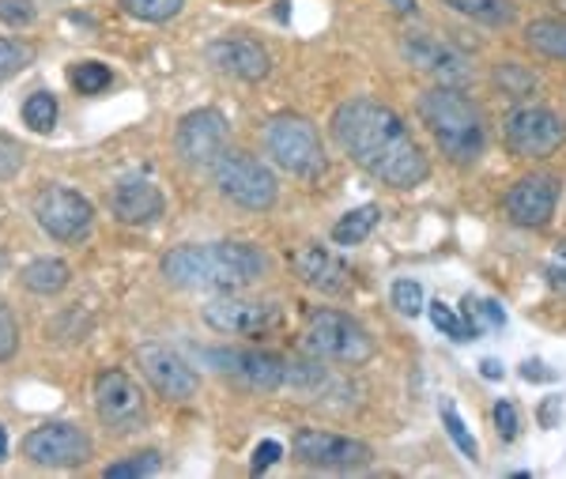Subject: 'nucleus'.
<instances>
[{"label": "nucleus", "instance_id": "f257e3e1", "mask_svg": "<svg viewBox=\"0 0 566 479\" xmlns=\"http://www.w3.org/2000/svg\"><path fill=\"white\" fill-rule=\"evenodd\" d=\"M333 140L359 170L389 189H416L431 178L423 147L405 117L378 98H348L333 114Z\"/></svg>", "mask_w": 566, "mask_h": 479}, {"label": "nucleus", "instance_id": "f03ea898", "mask_svg": "<svg viewBox=\"0 0 566 479\" xmlns=\"http://www.w3.org/2000/svg\"><path fill=\"white\" fill-rule=\"evenodd\" d=\"M163 275L175 288L186 291H245L258 283L269 261L258 246L245 242H205V246H178L163 257Z\"/></svg>", "mask_w": 566, "mask_h": 479}, {"label": "nucleus", "instance_id": "7ed1b4c3", "mask_svg": "<svg viewBox=\"0 0 566 479\" xmlns=\"http://www.w3.org/2000/svg\"><path fill=\"white\" fill-rule=\"evenodd\" d=\"M419 117H423L427 133L434 136L438 152L458 167H469L483 155V117L461 87L438 84L423 91L419 95Z\"/></svg>", "mask_w": 566, "mask_h": 479}, {"label": "nucleus", "instance_id": "20e7f679", "mask_svg": "<svg viewBox=\"0 0 566 479\" xmlns=\"http://www.w3.org/2000/svg\"><path fill=\"white\" fill-rule=\"evenodd\" d=\"M208 363L219 374L234 377V382L250 385L261 393H276V389H310V385L322 382V371H314L310 363H287V358L272 355V352H208Z\"/></svg>", "mask_w": 566, "mask_h": 479}, {"label": "nucleus", "instance_id": "39448f33", "mask_svg": "<svg viewBox=\"0 0 566 479\" xmlns=\"http://www.w3.org/2000/svg\"><path fill=\"white\" fill-rule=\"evenodd\" d=\"M264 147L280 170L303 181H317L325 174V147L317 125L303 114H276L264 125Z\"/></svg>", "mask_w": 566, "mask_h": 479}, {"label": "nucleus", "instance_id": "423d86ee", "mask_svg": "<svg viewBox=\"0 0 566 479\" xmlns=\"http://www.w3.org/2000/svg\"><path fill=\"white\" fill-rule=\"evenodd\" d=\"M303 347L314 358L325 363H367L374 355V340L367 336V329L344 310H317L310 313L306 329H303Z\"/></svg>", "mask_w": 566, "mask_h": 479}, {"label": "nucleus", "instance_id": "0eeeda50", "mask_svg": "<svg viewBox=\"0 0 566 479\" xmlns=\"http://www.w3.org/2000/svg\"><path fill=\"white\" fill-rule=\"evenodd\" d=\"M212 178L219 192L245 211H269L280 197L276 174L264 167L261 159H253L250 152H239V147H227L219 155L212 163Z\"/></svg>", "mask_w": 566, "mask_h": 479}, {"label": "nucleus", "instance_id": "6e6552de", "mask_svg": "<svg viewBox=\"0 0 566 479\" xmlns=\"http://www.w3.org/2000/svg\"><path fill=\"white\" fill-rule=\"evenodd\" d=\"M502 136H506V147L517 159H547L566 144V122L555 110L525 103L506 114Z\"/></svg>", "mask_w": 566, "mask_h": 479}, {"label": "nucleus", "instance_id": "1a4fd4ad", "mask_svg": "<svg viewBox=\"0 0 566 479\" xmlns=\"http://www.w3.org/2000/svg\"><path fill=\"white\" fill-rule=\"evenodd\" d=\"M205 321L223 336H264L280 329L283 313L276 302L245 299L239 291H219L205 302Z\"/></svg>", "mask_w": 566, "mask_h": 479}, {"label": "nucleus", "instance_id": "9d476101", "mask_svg": "<svg viewBox=\"0 0 566 479\" xmlns=\"http://www.w3.org/2000/svg\"><path fill=\"white\" fill-rule=\"evenodd\" d=\"M34 219L53 242H84L95 223V208L84 192L65 186H45L34 197Z\"/></svg>", "mask_w": 566, "mask_h": 479}, {"label": "nucleus", "instance_id": "9b49d317", "mask_svg": "<svg viewBox=\"0 0 566 479\" xmlns=\"http://www.w3.org/2000/svg\"><path fill=\"white\" fill-rule=\"evenodd\" d=\"M95 412L114 435H133L148 423L144 389L125 371H103L95 377Z\"/></svg>", "mask_w": 566, "mask_h": 479}, {"label": "nucleus", "instance_id": "f8f14e48", "mask_svg": "<svg viewBox=\"0 0 566 479\" xmlns=\"http://www.w3.org/2000/svg\"><path fill=\"white\" fill-rule=\"evenodd\" d=\"M291 449H295V457L306 468H317V472H359V468H367L374 460L367 441L333 435V430H314V427L298 430Z\"/></svg>", "mask_w": 566, "mask_h": 479}, {"label": "nucleus", "instance_id": "ddd939ff", "mask_svg": "<svg viewBox=\"0 0 566 479\" xmlns=\"http://www.w3.org/2000/svg\"><path fill=\"white\" fill-rule=\"evenodd\" d=\"M400 53H405V61L412 64V69L427 72V76H434L438 84H446V87H464L472 80L469 58H464L458 45L434 39V34H427V31H408L405 39H400Z\"/></svg>", "mask_w": 566, "mask_h": 479}, {"label": "nucleus", "instance_id": "4468645a", "mask_svg": "<svg viewBox=\"0 0 566 479\" xmlns=\"http://www.w3.org/2000/svg\"><path fill=\"white\" fill-rule=\"evenodd\" d=\"M23 457L39 468H80L91 460V438L72 423H45L23 438Z\"/></svg>", "mask_w": 566, "mask_h": 479}, {"label": "nucleus", "instance_id": "2eb2a0df", "mask_svg": "<svg viewBox=\"0 0 566 479\" xmlns=\"http://www.w3.org/2000/svg\"><path fill=\"white\" fill-rule=\"evenodd\" d=\"M136 363H140V371H144V377H148L151 389L159 393L163 400H170V404L193 400L197 389H200L197 371L175 352V347L144 344L140 352H136Z\"/></svg>", "mask_w": 566, "mask_h": 479}, {"label": "nucleus", "instance_id": "dca6fc26", "mask_svg": "<svg viewBox=\"0 0 566 479\" xmlns=\"http://www.w3.org/2000/svg\"><path fill=\"white\" fill-rule=\"evenodd\" d=\"M227 136H231V128H227V117L219 110H193V114L181 117L175 147L181 163L212 170V163L227 152Z\"/></svg>", "mask_w": 566, "mask_h": 479}, {"label": "nucleus", "instance_id": "f3484780", "mask_svg": "<svg viewBox=\"0 0 566 479\" xmlns=\"http://www.w3.org/2000/svg\"><path fill=\"white\" fill-rule=\"evenodd\" d=\"M559 205V178L555 174H525L506 192V216L517 227H547Z\"/></svg>", "mask_w": 566, "mask_h": 479}, {"label": "nucleus", "instance_id": "a211bd4d", "mask_svg": "<svg viewBox=\"0 0 566 479\" xmlns=\"http://www.w3.org/2000/svg\"><path fill=\"white\" fill-rule=\"evenodd\" d=\"M291 269L317 294H348L355 283L352 264L344 257H336L333 250H325V246H303V250H295Z\"/></svg>", "mask_w": 566, "mask_h": 479}, {"label": "nucleus", "instance_id": "6ab92c4d", "mask_svg": "<svg viewBox=\"0 0 566 479\" xmlns=\"http://www.w3.org/2000/svg\"><path fill=\"white\" fill-rule=\"evenodd\" d=\"M109 211L125 227H151L167 211V200H163V192L151 178L133 174V178L117 181L114 192H109Z\"/></svg>", "mask_w": 566, "mask_h": 479}, {"label": "nucleus", "instance_id": "aec40b11", "mask_svg": "<svg viewBox=\"0 0 566 479\" xmlns=\"http://www.w3.org/2000/svg\"><path fill=\"white\" fill-rule=\"evenodd\" d=\"M205 53L219 72L239 76V80H245V84H258V80H264L272 72L269 50L253 39H219V42L208 45Z\"/></svg>", "mask_w": 566, "mask_h": 479}, {"label": "nucleus", "instance_id": "412c9836", "mask_svg": "<svg viewBox=\"0 0 566 479\" xmlns=\"http://www.w3.org/2000/svg\"><path fill=\"white\" fill-rule=\"evenodd\" d=\"M438 4H446L450 12L464 15V20H476L483 27H510L517 20L514 0H438Z\"/></svg>", "mask_w": 566, "mask_h": 479}, {"label": "nucleus", "instance_id": "4be33fe9", "mask_svg": "<svg viewBox=\"0 0 566 479\" xmlns=\"http://www.w3.org/2000/svg\"><path fill=\"white\" fill-rule=\"evenodd\" d=\"M20 280H23V288L34 294H57L69 288L72 269L65 261H57V257H39V261H31L20 272Z\"/></svg>", "mask_w": 566, "mask_h": 479}, {"label": "nucleus", "instance_id": "5701e85b", "mask_svg": "<svg viewBox=\"0 0 566 479\" xmlns=\"http://www.w3.org/2000/svg\"><path fill=\"white\" fill-rule=\"evenodd\" d=\"M378 219H381V208H378V205H359V208H352L348 216L336 219L333 242H336V246H359L363 238H370V230L378 227Z\"/></svg>", "mask_w": 566, "mask_h": 479}, {"label": "nucleus", "instance_id": "b1692460", "mask_svg": "<svg viewBox=\"0 0 566 479\" xmlns=\"http://www.w3.org/2000/svg\"><path fill=\"white\" fill-rule=\"evenodd\" d=\"M528 50H536L541 58L566 61V23L563 20H536L525 27Z\"/></svg>", "mask_w": 566, "mask_h": 479}, {"label": "nucleus", "instance_id": "393cba45", "mask_svg": "<svg viewBox=\"0 0 566 479\" xmlns=\"http://www.w3.org/2000/svg\"><path fill=\"white\" fill-rule=\"evenodd\" d=\"M495 87L506 98H514V103H528V98L541 91V80H536L533 72L525 69V64L502 61V64H495Z\"/></svg>", "mask_w": 566, "mask_h": 479}, {"label": "nucleus", "instance_id": "a878e982", "mask_svg": "<svg viewBox=\"0 0 566 479\" xmlns=\"http://www.w3.org/2000/svg\"><path fill=\"white\" fill-rule=\"evenodd\" d=\"M69 84L76 87L80 95H103V91L114 84V72H109L103 61H76L69 69Z\"/></svg>", "mask_w": 566, "mask_h": 479}, {"label": "nucleus", "instance_id": "bb28decb", "mask_svg": "<svg viewBox=\"0 0 566 479\" xmlns=\"http://www.w3.org/2000/svg\"><path fill=\"white\" fill-rule=\"evenodd\" d=\"M23 122L31 133H53V125H57V98L50 91H34L23 103Z\"/></svg>", "mask_w": 566, "mask_h": 479}, {"label": "nucleus", "instance_id": "cd10ccee", "mask_svg": "<svg viewBox=\"0 0 566 479\" xmlns=\"http://www.w3.org/2000/svg\"><path fill=\"white\" fill-rule=\"evenodd\" d=\"M163 468V460L155 449H148V454H133L125 460H114V465L103 468V479H144V476H155Z\"/></svg>", "mask_w": 566, "mask_h": 479}, {"label": "nucleus", "instance_id": "c85d7f7f", "mask_svg": "<svg viewBox=\"0 0 566 479\" xmlns=\"http://www.w3.org/2000/svg\"><path fill=\"white\" fill-rule=\"evenodd\" d=\"M442 423H446V435L453 438V446H458L469 460H476L480 457V441L469 430V423L461 419V412H458V404H453V400H442Z\"/></svg>", "mask_w": 566, "mask_h": 479}, {"label": "nucleus", "instance_id": "c756f323", "mask_svg": "<svg viewBox=\"0 0 566 479\" xmlns=\"http://www.w3.org/2000/svg\"><path fill=\"white\" fill-rule=\"evenodd\" d=\"M117 4H122L133 20L167 23V20H175V15L181 12V4H186V0H117Z\"/></svg>", "mask_w": 566, "mask_h": 479}, {"label": "nucleus", "instance_id": "7c9ffc66", "mask_svg": "<svg viewBox=\"0 0 566 479\" xmlns=\"http://www.w3.org/2000/svg\"><path fill=\"white\" fill-rule=\"evenodd\" d=\"M427 310H431V321H434L438 333H446L450 340H458V344L472 340V329H469V321H464V313H458L453 306H446V302H431Z\"/></svg>", "mask_w": 566, "mask_h": 479}, {"label": "nucleus", "instance_id": "2f4dec72", "mask_svg": "<svg viewBox=\"0 0 566 479\" xmlns=\"http://www.w3.org/2000/svg\"><path fill=\"white\" fill-rule=\"evenodd\" d=\"M389 294H392V306L405 313V317H416V313L427 306V302H423V288H419L416 280H397Z\"/></svg>", "mask_w": 566, "mask_h": 479}, {"label": "nucleus", "instance_id": "473e14b6", "mask_svg": "<svg viewBox=\"0 0 566 479\" xmlns=\"http://www.w3.org/2000/svg\"><path fill=\"white\" fill-rule=\"evenodd\" d=\"M27 61H31V50H27L23 42H15V39H0V80L15 76V72H20Z\"/></svg>", "mask_w": 566, "mask_h": 479}, {"label": "nucleus", "instance_id": "72a5a7b5", "mask_svg": "<svg viewBox=\"0 0 566 479\" xmlns=\"http://www.w3.org/2000/svg\"><path fill=\"white\" fill-rule=\"evenodd\" d=\"M491 419H495V430L502 441H517V435H522V416H517V408L510 400H499L495 408H491Z\"/></svg>", "mask_w": 566, "mask_h": 479}, {"label": "nucleus", "instance_id": "f704fd0d", "mask_svg": "<svg viewBox=\"0 0 566 479\" xmlns=\"http://www.w3.org/2000/svg\"><path fill=\"white\" fill-rule=\"evenodd\" d=\"M15 347H20V325H15L8 302H0V363H8L15 355Z\"/></svg>", "mask_w": 566, "mask_h": 479}, {"label": "nucleus", "instance_id": "c9c22d12", "mask_svg": "<svg viewBox=\"0 0 566 479\" xmlns=\"http://www.w3.org/2000/svg\"><path fill=\"white\" fill-rule=\"evenodd\" d=\"M23 170V147L12 136H0V181H12Z\"/></svg>", "mask_w": 566, "mask_h": 479}, {"label": "nucleus", "instance_id": "e433bc0d", "mask_svg": "<svg viewBox=\"0 0 566 479\" xmlns=\"http://www.w3.org/2000/svg\"><path fill=\"white\" fill-rule=\"evenodd\" d=\"M34 4L31 0H0V23H8V27H27V23H34Z\"/></svg>", "mask_w": 566, "mask_h": 479}, {"label": "nucleus", "instance_id": "4c0bfd02", "mask_svg": "<svg viewBox=\"0 0 566 479\" xmlns=\"http://www.w3.org/2000/svg\"><path fill=\"white\" fill-rule=\"evenodd\" d=\"M283 457V446L276 438H269V441H261L258 449H253V460H250V468H253V476H261V472H269L272 465Z\"/></svg>", "mask_w": 566, "mask_h": 479}, {"label": "nucleus", "instance_id": "58836bf2", "mask_svg": "<svg viewBox=\"0 0 566 479\" xmlns=\"http://www.w3.org/2000/svg\"><path fill=\"white\" fill-rule=\"evenodd\" d=\"M547 283H552V291L566 294V242L552 253V261H547Z\"/></svg>", "mask_w": 566, "mask_h": 479}, {"label": "nucleus", "instance_id": "ea45409f", "mask_svg": "<svg viewBox=\"0 0 566 479\" xmlns=\"http://www.w3.org/2000/svg\"><path fill=\"white\" fill-rule=\"evenodd\" d=\"M522 377H525V382H552V371H544V363H525L522 366Z\"/></svg>", "mask_w": 566, "mask_h": 479}, {"label": "nucleus", "instance_id": "a19ab883", "mask_svg": "<svg viewBox=\"0 0 566 479\" xmlns=\"http://www.w3.org/2000/svg\"><path fill=\"white\" fill-rule=\"evenodd\" d=\"M559 396H547V404H544V408H541V423H544V427H555V419H559Z\"/></svg>", "mask_w": 566, "mask_h": 479}, {"label": "nucleus", "instance_id": "79ce46f5", "mask_svg": "<svg viewBox=\"0 0 566 479\" xmlns=\"http://www.w3.org/2000/svg\"><path fill=\"white\" fill-rule=\"evenodd\" d=\"M480 371H483V377H488V382H499V377H502V363H499V358H483Z\"/></svg>", "mask_w": 566, "mask_h": 479}, {"label": "nucleus", "instance_id": "37998d69", "mask_svg": "<svg viewBox=\"0 0 566 479\" xmlns=\"http://www.w3.org/2000/svg\"><path fill=\"white\" fill-rule=\"evenodd\" d=\"M392 8H397L400 15H412L416 12V0H389Z\"/></svg>", "mask_w": 566, "mask_h": 479}, {"label": "nucleus", "instance_id": "c03bdc74", "mask_svg": "<svg viewBox=\"0 0 566 479\" xmlns=\"http://www.w3.org/2000/svg\"><path fill=\"white\" fill-rule=\"evenodd\" d=\"M0 460H8V435H4V427H0Z\"/></svg>", "mask_w": 566, "mask_h": 479}]
</instances>
